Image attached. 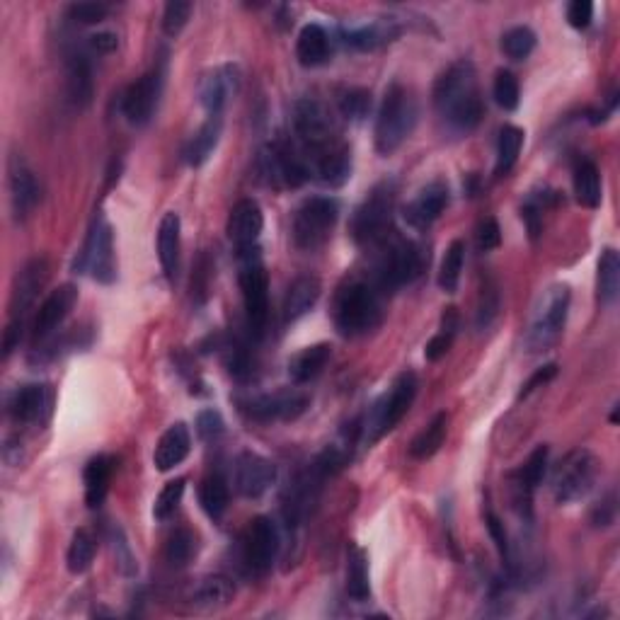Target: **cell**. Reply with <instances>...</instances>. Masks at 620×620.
I'll return each mask as SVG.
<instances>
[{"mask_svg":"<svg viewBox=\"0 0 620 620\" xmlns=\"http://www.w3.org/2000/svg\"><path fill=\"white\" fill-rule=\"evenodd\" d=\"M434 109L449 129L458 134H470L485 117V105L480 95L478 71L470 61H456L436 78Z\"/></svg>","mask_w":620,"mask_h":620,"instance_id":"6da1fadb","label":"cell"},{"mask_svg":"<svg viewBox=\"0 0 620 620\" xmlns=\"http://www.w3.org/2000/svg\"><path fill=\"white\" fill-rule=\"evenodd\" d=\"M335 325L344 337H364L376 330L383 320L381 291L369 281L352 279L337 291Z\"/></svg>","mask_w":620,"mask_h":620,"instance_id":"7a4b0ae2","label":"cell"},{"mask_svg":"<svg viewBox=\"0 0 620 620\" xmlns=\"http://www.w3.org/2000/svg\"><path fill=\"white\" fill-rule=\"evenodd\" d=\"M417 119L419 107L412 90L400 83L390 85L376 117V151L381 155H393L410 139Z\"/></svg>","mask_w":620,"mask_h":620,"instance_id":"3957f363","label":"cell"},{"mask_svg":"<svg viewBox=\"0 0 620 620\" xmlns=\"http://www.w3.org/2000/svg\"><path fill=\"white\" fill-rule=\"evenodd\" d=\"M378 245H381V255L376 262V286L381 291L400 289V286L412 284L422 274L427 257L417 243L400 238L393 231Z\"/></svg>","mask_w":620,"mask_h":620,"instance_id":"277c9868","label":"cell"},{"mask_svg":"<svg viewBox=\"0 0 620 620\" xmlns=\"http://www.w3.org/2000/svg\"><path fill=\"white\" fill-rule=\"evenodd\" d=\"M395 182H381L352 216V235L359 245H378L393 233Z\"/></svg>","mask_w":620,"mask_h":620,"instance_id":"5b68a950","label":"cell"},{"mask_svg":"<svg viewBox=\"0 0 620 620\" xmlns=\"http://www.w3.org/2000/svg\"><path fill=\"white\" fill-rule=\"evenodd\" d=\"M240 257V291L248 327L255 337L264 335L269 320V274L264 269L260 250L252 248L238 252Z\"/></svg>","mask_w":620,"mask_h":620,"instance_id":"8992f818","label":"cell"},{"mask_svg":"<svg viewBox=\"0 0 620 620\" xmlns=\"http://www.w3.org/2000/svg\"><path fill=\"white\" fill-rule=\"evenodd\" d=\"M340 218V204L332 197H310L298 206L294 216V245L298 250H320L330 240L335 223Z\"/></svg>","mask_w":620,"mask_h":620,"instance_id":"52a82bcc","label":"cell"},{"mask_svg":"<svg viewBox=\"0 0 620 620\" xmlns=\"http://www.w3.org/2000/svg\"><path fill=\"white\" fill-rule=\"evenodd\" d=\"M599 478V458L587 449L570 451L553 473V497L558 504L579 502L594 490Z\"/></svg>","mask_w":620,"mask_h":620,"instance_id":"ba28073f","label":"cell"},{"mask_svg":"<svg viewBox=\"0 0 620 620\" xmlns=\"http://www.w3.org/2000/svg\"><path fill=\"white\" fill-rule=\"evenodd\" d=\"M567 310H570V289L567 286H550L541 298L536 315H533L531 332H528V349L533 354L548 352L560 340L567 323Z\"/></svg>","mask_w":620,"mask_h":620,"instance_id":"9c48e42d","label":"cell"},{"mask_svg":"<svg viewBox=\"0 0 620 620\" xmlns=\"http://www.w3.org/2000/svg\"><path fill=\"white\" fill-rule=\"evenodd\" d=\"M73 269L90 274L100 284H112L117 279V257H114V233L105 216H97L85 238L83 250L76 257Z\"/></svg>","mask_w":620,"mask_h":620,"instance_id":"30bf717a","label":"cell"},{"mask_svg":"<svg viewBox=\"0 0 620 620\" xmlns=\"http://www.w3.org/2000/svg\"><path fill=\"white\" fill-rule=\"evenodd\" d=\"M294 131L298 141L303 143L308 153H313L315 158L335 148L337 143V126L332 119L330 109L318 100H301L294 107Z\"/></svg>","mask_w":620,"mask_h":620,"instance_id":"8fae6325","label":"cell"},{"mask_svg":"<svg viewBox=\"0 0 620 620\" xmlns=\"http://www.w3.org/2000/svg\"><path fill=\"white\" fill-rule=\"evenodd\" d=\"M417 376L412 371H405L400 373L398 378H395V383L390 386V390L386 395H383L381 400L376 403V410H373V417H371V424H369V444L371 441L381 439L383 434L393 432L395 427H398L400 422H403V417L410 412L412 403H415L417 398Z\"/></svg>","mask_w":620,"mask_h":620,"instance_id":"7c38bea8","label":"cell"},{"mask_svg":"<svg viewBox=\"0 0 620 620\" xmlns=\"http://www.w3.org/2000/svg\"><path fill=\"white\" fill-rule=\"evenodd\" d=\"M281 548V536L279 528L274 524L269 516H257L252 519L248 528H245L243 536V562L245 567L255 574V577H262L274 567L277 562Z\"/></svg>","mask_w":620,"mask_h":620,"instance_id":"4fadbf2b","label":"cell"},{"mask_svg":"<svg viewBox=\"0 0 620 620\" xmlns=\"http://www.w3.org/2000/svg\"><path fill=\"white\" fill-rule=\"evenodd\" d=\"M160 95H163V71L153 68V71L143 73L136 83L129 85L124 100L122 112L126 122L134 126H143L153 119L155 109H158Z\"/></svg>","mask_w":620,"mask_h":620,"instance_id":"5bb4252c","label":"cell"},{"mask_svg":"<svg viewBox=\"0 0 620 620\" xmlns=\"http://www.w3.org/2000/svg\"><path fill=\"white\" fill-rule=\"evenodd\" d=\"M277 480V465L260 453L245 451L235 461V490L245 499H260Z\"/></svg>","mask_w":620,"mask_h":620,"instance_id":"9a60e30c","label":"cell"},{"mask_svg":"<svg viewBox=\"0 0 620 620\" xmlns=\"http://www.w3.org/2000/svg\"><path fill=\"white\" fill-rule=\"evenodd\" d=\"M78 303V289L73 284H61L59 289H54L51 294L44 298V303L39 306L37 315H34V340L42 342L47 337L54 335L56 330L63 325V320L71 315V310Z\"/></svg>","mask_w":620,"mask_h":620,"instance_id":"2e32d148","label":"cell"},{"mask_svg":"<svg viewBox=\"0 0 620 620\" xmlns=\"http://www.w3.org/2000/svg\"><path fill=\"white\" fill-rule=\"evenodd\" d=\"M49 279V262L44 257H34L20 269L15 279V291H13V306H10V320L17 323H27V315L37 301L39 291L44 289Z\"/></svg>","mask_w":620,"mask_h":620,"instance_id":"e0dca14e","label":"cell"},{"mask_svg":"<svg viewBox=\"0 0 620 620\" xmlns=\"http://www.w3.org/2000/svg\"><path fill=\"white\" fill-rule=\"evenodd\" d=\"M308 395L298 393V390H281L274 395H260L252 398L245 410L257 422H289V419L301 417L308 407Z\"/></svg>","mask_w":620,"mask_h":620,"instance_id":"ac0fdd59","label":"cell"},{"mask_svg":"<svg viewBox=\"0 0 620 620\" xmlns=\"http://www.w3.org/2000/svg\"><path fill=\"white\" fill-rule=\"evenodd\" d=\"M10 202H13V214L17 221L30 218L42 202V187H39L37 175L20 155H13V160H10Z\"/></svg>","mask_w":620,"mask_h":620,"instance_id":"d6986e66","label":"cell"},{"mask_svg":"<svg viewBox=\"0 0 620 620\" xmlns=\"http://www.w3.org/2000/svg\"><path fill=\"white\" fill-rule=\"evenodd\" d=\"M449 199L451 192L446 182H429V185L419 189L417 197L405 206V221L410 223L412 228H417V231H427L436 218L444 214V209L449 206Z\"/></svg>","mask_w":620,"mask_h":620,"instance_id":"ffe728a7","label":"cell"},{"mask_svg":"<svg viewBox=\"0 0 620 620\" xmlns=\"http://www.w3.org/2000/svg\"><path fill=\"white\" fill-rule=\"evenodd\" d=\"M264 228V214L255 199H240L228 216V238L238 252L257 248Z\"/></svg>","mask_w":620,"mask_h":620,"instance_id":"44dd1931","label":"cell"},{"mask_svg":"<svg viewBox=\"0 0 620 620\" xmlns=\"http://www.w3.org/2000/svg\"><path fill=\"white\" fill-rule=\"evenodd\" d=\"M240 85V73L238 68L226 63V66H218L211 73H206L199 83V102L206 109V114H223L228 100L235 95Z\"/></svg>","mask_w":620,"mask_h":620,"instance_id":"7402d4cb","label":"cell"},{"mask_svg":"<svg viewBox=\"0 0 620 620\" xmlns=\"http://www.w3.org/2000/svg\"><path fill=\"white\" fill-rule=\"evenodd\" d=\"M10 415L15 422L22 424H37L49 415L51 407V393L49 386L44 383H30V386L17 388L10 398Z\"/></svg>","mask_w":620,"mask_h":620,"instance_id":"603a6c76","label":"cell"},{"mask_svg":"<svg viewBox=\"0 0 620 620\" xmlns=\"http://www.w3.org/2000/svg\"><path fill=\"white\" fill-rule=\"evenodd\" d=\"M192 451V434L185 422H175L168 427V432L160 436L158 446H155L153 463L160 473H168V470L177 468Z\"/></svg>","mask_w":620,"mask_h":620,"instance_id":"cb8c5ba5","label":"cell"},{"mask_svg":"<svg viewBox=\"0 0 620 620\" xmlns=\"http://www.w3.org/2000/svg\"><path fill=\"white\" fill-rule=\"evenodd\" d=\"M66 88H68V100H71L78 109L88 107L90 102H93V93H95L93 66H90V59L83 54V51H73V54H68Z\"/></svg>","mask_w":620,"mask_h":620,"instance_id":"d4e9b609","label":"cell"},{"mask_svg":"<svg viewBox=\"0 0 620 620\" xmlns=\"http://www.w3.org/2000/svg\"><path fill=\"white\" fill-rule=\"evenodd\" d=\"M180 250H182V223L175 211H168L160 221L158 228V260L163 267V274L170 281H175L177 269H180Z\"/></svg>","mask_w":620,"mask_h":620,"instance_id":"484cf974","label":"cell"},{"mask_svg":"<svg viewBox=\"0 0 620 620\" xmlns=\"http://www.w3.org/2000/svg\"><path fill=\"white\" fill-rule=\"evenodd\" d=\"M320 291H323V284H320L318 277L313 274H303V277H296L291 281L289 291H286L284 298V320L286 323H294V320L303 318L310 308L318 303Z\"/></svg>","mask_w":620,"mask_h":620,"instance_id":"4316f807","label":"cell"},{"mask_svg":"<svg viewBox=\"0 0 620 620\" xmlns=\"http://www.w3.org/2000/svg\"><path fill=\"white\" fill-rule=\"evenodd\" d=\"M296 56H298V61H301V66H306V68L323 66V63L330 61L332 44H330V34H327L323 25L310 22V25L303 27L296 42Z\"/></svg>","mask_w":620,"mask_h":620,"instance_id":"83f0119b","label":"cell"},{"mask_svg":"<svg viewBox=\"0 0 620 620\" xmlns=\"http://www.w3.org/2000/svg\"><path fill=\"white\" fill-rule=\"evenodd\" d=\"M235 596V587L231 579L221 577V574H209V577L199 579L194 584L189 601L192 606H197L199 611H216V608L228 606Z\"/></svg>","mask_w":620,"mask_h":620,"instance_id":"f1b7e54d","label":"cell"},{"mask_svg":"<svg viewBox=\"0 0 620 620\" xmlns=\"http://www.w3.org/2000/svg\"><path fill=\"white\" fill-rule=\"evenodd\" d=\"M332 359V347L327 342L320 344H310V347L298 352L294 359L289 361V376L296 386H303V383L315 381L320 373L325 371L327 361Z\"/></svg>","mask_w":620,"mask_h":620,"instance_id":"f546056e","label":"cell"},{"mask_svg":"<svg viewBox=\"0 0 620 620\" xmlns=\"http://www.w3.org/2000/svg\"><path fill=\"white\" fill-rule=\"evenodd\" d=\"M114 473V458L112 456H95L93 461L85 465V504L90 509H100L105 504L109 482H112Z\"/></svg>","mask_w":620,"mask_h":620,"instance_id":"4dcf8cb0","label":"cell"},{"mask_svg":"<svg viewBox=\"0 0 620 620\" xmlns=\"http://www.w3.org/2000/svg\"><path fill=\"white\" fill-rule=\"evenodd\" d=\"M221 131H223L221 114L206 117V122L199 126V131L192 136V141H189L185 148V160L192 165V168H199V165H204L206 160L211 158V153H214L218 146V139H221Z\"/></svg>","mask_w":620,"mask_h":620,"instance_id":"1f68e13d","label":"cell"},{"mask_svg":"<svg viewBox=\"0 0 620 620\" xmlns=\"http://www.w3.org/2000/svg\"><path fill=\"white\" fill-rule=\"evenodd\" d=\"M315 172L330 187H342L352 177V151L347 143H337L335 148L315 158Z\"/></svg>","mask_w":620,"mask_h":620,"instance_id":"d6a6232c","label":"cell"},{"mask_svg":"<svg viewBox=\"0 0 620 620\" xmlns=\"http://www.w3.org/2000/svg\"><path fill=\"white\" fill-rule=\"evenodd\" d=\"M199 502H202V509L206 516L214 521H221L223 514L228 512V502H231V487H228L226 475L209 473L199 485Z\"/></svg>","mask_w":620,"mask_h":620,"instance_id":"836d02e7","label":"cell"},{"mask_svg":"<svg viewBox=\"0 0 620 620\" xmlns=\"http://www.w3.org/2000/svg\"><path fill=\"white\" fill-rule=\"evenodd\" d=\"M572 187H574V199L579 204L587 206V209H596L601 204V172L596 168L594 160H582L574 168L572 177Z\"/></svg>","mask_w":620,"mask_h":620,"instance_id":"e575fe53","label":"cell"},{"mask_svg":"<svg viewBox=\"0 0 620 620\" xmlns=\"http://www.w3.org/2000/svg\"><path fill=\"white\" fill-rule=\"evenodd\" d=\"M342 34L349 47L359 51H371L381 47V44L393 42V37H398V27H395L393 22H369V25L349 27V30H344Z\"/></svg>","mask_w":620,"mask_h":620,"instance_id":"d590c367","label":"cell"},{"mask_svg":"<svg viewBox=\"0 0 620 620\" xmlns=\"http://www.w3.org/2000/svg\"><path fill=\"white\" fill-rule=\"evenodd\" d=\"M446 434H449V415H446V412H439V415H436L432 422L415 436V441H412L410 446V456L417 458V461L432 458L434 453L444 446Z\"/></svg>","mask_w":620,"mask_h":620,"instance_id":"8d00e7d4","label":"cell"},{"mask_svg":"<svg viewBox=\"0 0 620 620\" xmlns=\"http://www.w3.org/2000/svg\"><path fill=\"white\" fill-rule=\"evenodd\" d=\"M347 596L357 604L371 599L369 558L361 548H352L347 555Z\"/></svg>","mask_w":620,"mask_h":620,"instance_id":"74e56055","label":"cell"},{"mask_svg":"<svg viewBox=\"0 0 620 620\" xmlns=\"http://www.w3.org/2000/svg\"><path fill=\"white\" fill-rule=\"evenodd\" d=\"M524 131L519 126L507 124L502 126L499 131V141H497V165H495V175L502 177L507 172H512V168L519 160L521 148H524Z\"/></svg>","mask_w":620,"mask_h":620,"instance_id":"f35d334b","label":"cell"},{"mask_svg":"<svg viewBox=\"0 0 620 620\" xmlns=\"http://www.w3.org/2000/svg\"><path fill=\"white\" fill-rule=\"evenodd\" d=\"M620 294V257L613 248H606L599 257V301L613 306Z\"/></svg>","mask_w":620,"mask_h":620,"instance_id":"ab89813d","label":"cell"},{"mask_svg":"<svg viewBox=\"0 0 620 620\" xmlns=\"http://www.w3.org/2000/svg\"><path fill=\"white\" fill-rule=\"evenodd\" d=\"M463 264H465V243L463 240H453L449 248H446V255L439 267V279H436L439 281V289L444 291V294H456L458 291Z\"/></svg>","mask_w":620,"mask_h":620,"instance_id":"60d3db41","label":"cell"},{"mask_svg":"<svg viewBox=\"0 0 620 620\" xmlns=\"http://www.w3.org/2000/svg\"><path fill=\"white\" fill-rule=\"evenodd\" d=\"M548 446L541 444L536 451L528 456V461L524 468L519 470V482H516V487H519L521 497L526 499V502H531V495L536 492V487L541 485L543 478H545V470H548Z\"/></svg>","mask_w":620,"mask_h":620,"instance_id":"b9f144b4","label":"cell"},{"mask_svg":"<svg viewBox=\"0 0 620 620\" xmlns=\"http://www.w3.org/2000/svg\"><path fill=\"white\" fill-rule=\"evenodd\" d=\"M458 310L456 308H446L444 315H441V327L439 332L427 342V349H424V357L429 361H439L441 357L449 354V349L453 347V340H456V332H458Z\"/></svg>","mask_w":620,"mask_h":620,"instance_id":"7bdbcfd3","label":"cell"},{"mask_svg":"<svg viewBox=\"0 0 620 620\" xmlns=\"http://www.w3.org/2000/svg\"><path fill=\"white\" fill-rule=\"evenodd\" d=\"M97 553V545L95 538L90 536L88 531H76L71 538V545H68V553H66V565L68 572L73 574H83L90 570L93 565Z\"/></svg>","mask_w":620,"mask_h":620,"instance_id":"ee69618b","label":"cell"},{"mask_svg":"<svg viewBox=\"0 0 620 620\" xmlns=\"http://www.w3.org/2000/svg\"><path fill=\"white\" fill-rule=\"evenodd\" d=\"M197 555V536L189 528H177L165 545V560L172 567H187Z\"/></svg>","mask_w":620,"mask_h":620,"instance_id":"f6af8a7d","label":"cell"},{"mask_svg":"<svg viewBox=\"0 0 620 620\" xmlns=\"http://www.w3.org/2000/svg\"><path fill=\"white\" fill-rule=\"evenodd\" d=\"M536 42H538L536 32H533L531 27L519 25V27H512V30H507L502 34V51L512 61H524L533 54V49H536Z\"/></svg>","mask_w":620,"mask_h":620,"instance_id":"bcb514c9","label":"cell"},{"mask_svg":"<svg viewBox=\"0 0 620 620\" xmlns=\"http://www.w3.org/2000/svg\"><path fill=\"white\" fill-rule=\"evenodd\" d=\"M185 487H187V480L185 478H177V480H170L168 485L160 490V495L155 497V504H153V516L158 521H168L172 514L177 512V507H180L182 497H185Z\"/></svg>","mask_w":620,"mask_h":620,"instance_id":"7dc6e473","label":"cell"},{"mask_svg":"<svg viewBox=\"0 0 620 620\" xmlns=\"http://www.w3.org/2000/svg\"><path fill=\"white\" fill-rule=\"evenodd\" d=\"M492 95H495V102L504 109V112H514V109L519 107L521 90L519 80H516L512 71H507V68L497 71L495 85H492Z\"/></svg>","mask_w":620,"mask_h":620,"instance_id":"c3c4849f","label":"cell"},{"mask_svg":"<svg viewBox=\"0 0 620 620\" xmlns=\"http://www.w3.org/2000/svg\"><path fill=\"white\" fill-rule=\"evenodd\" d=\"M340 112L349 122H361L371 112V93L364 88H347L340 93Z\"/></svg>","mask_w":620,"mask_h":620,"instance_id":"681fc988","label":"cell"},{"mask_svg":"<svg viewBox=\"0 0 620 620\" xmlns=\"http://www.w3.org/2000/svg\"><path fill=\"white\" fill-rule=\"evenodd\" d=\"M499 289L495 281H485V286L480 289V301H478V313H475V327L478 330H487L495 318L499 315Z\"/></svg>","mask_w":620,"mask_h":620,"instance_id":"f907efd6","label":"cell"},{"mask_svg":"<svg viewBox=\"0 0 620 620\" xmlns=\"http://www.w3.org/2000/svg\"><path fill=\"white\" fill-rule=\"evenodd\" d=\"M189 15H192V3H187V0H170L163 10V32L168 37H177L185 30Z\"/></svg>","mask_w":620,"mask_h":620,"instance_id":"816d5d0a","label":"cell"},{"mask_svg":"<svg viewBox=\"0 0 620 620\" xmlns=\"http://www.w3.org/2000/svg\"><path fill=\"white\" fill-rule=\"evenodd\" d=\"M109 15V5L105 3H73L68 8V17L80 25H97Z\"/></svg>","mask_w":620,"mask_h":620,"instance_id":"f5cc1de1","label":"cell"},{"mask_svg":"<svg viewBox=\"0 0 620 620\" xmlns=\"http://www.w3.org/2000/svg\"><path fill=\"white\" fill-rule=\"evenodd\" d=\"M226 432V422H223L218 410H202L197 415V434L202 441H216L218 436Z\"/></svg>","mask_w":620,"mask_h":620,"instance_id":"db71d44e","label":"cell"},{"mask_svg":"<svg viewBox=\"0 0 620 620\" xmlns=\"http://www.w3.org/2000/svg\"><path fill=\"white\" fill-rule=\"evenodd\" d=\"M591 20H594V3L591 0H572L567 5V22L574 30H587Z\"/></svg>","mask_w":620,"mask_h":620,"instance_id":"11a10c76","label":"cell"},{"mask_svg":"<svg viewBox=\"0 0 620 620\" xmlns=\"http://www.w3.org/2000/svg\"><path fill=\"white\" fill-rule=\"evenodd\" d=\"M499 243H502V231H499L497 218H485L478 226V248L482 252H490L497 250Z\"/></svg>","mask_w":620,"mask_h":620,"instance_id":"9f6ffc18","label":"cell"},{"mask_svg":"<svg viewBox=\"0 0 620 620\" xmlns=\"http://www.w3.org/2000/svg\"><path fill=\"white\" fill-rule=\"evenodd\" d=\"M112 548H114V553H117V562H119V567H122V572L124 574H136V570H139V567H136V560H134V555H131V548H129V543L124 541V536H122V531H114V536H112Z\"/></svg>","mask_w":620,"mask_h":620,"instance_id":"6f0895ef","label":"cell"},{"mask_svg":"<svg viewBox=\"0 0 620 620\" xmlns=\"http://www.w3.org/2000/svg\"><path fill=\"white\" fill-rule=\"evenodd\" d=\"M555 376H558V364H545V366H541V369L533 373V376L528 378L524 386H521V390H519V400L528 398V395H531L533 390L545 386V383H548V381H553Z\"/></svg>","mask_w":620,"mask_h":620,"instance_id":"680465c9","label":"cell"},{"mask_svg":"<svg viewBox=\"0 0 620 620\" xmlns=\"http://www.w3.org/2000/svg\"><path fill=\"white\" fill-rule=\"evenodd\" d=\"M487 531H490L492 541H495L499 555H502L504 562H509V538H507V531H504V524L502 519H499L497 514H487Z\"/></svg>","mask_w":620,"mask_h":620,"instance_id":"91938a15","label":"cell"},{"mask_svg":"<svg viewBox=\"0 0 620 620\" xmlns=\"http://www.w3.org/2000/svg\"><path fill=\"white\" fill-rule=\"evenodd\" d=\"M591 521H594L596 528H606L616 521V497L608 495L604 502L596 504L594 514H591Z\"/></svg>","mask_w":620,"mask_h":620,"instance_id":"94428289","label":"cell"},{"mask_svg":"<svg viewBox=\"0 0 620 620\" xmlns=\"http://www.w3.org/2000/svg\"><path fill=\"white\" fill-rule=\"evenodd\" d=\"M90 47H93L97 54H112L114 49L119 47V37L114 32H95L90 37Z\"/></svg>","mask_w":620,"mask_h":620,"instance_id":"6125c7cd","label":"cell"}]
</instances>
